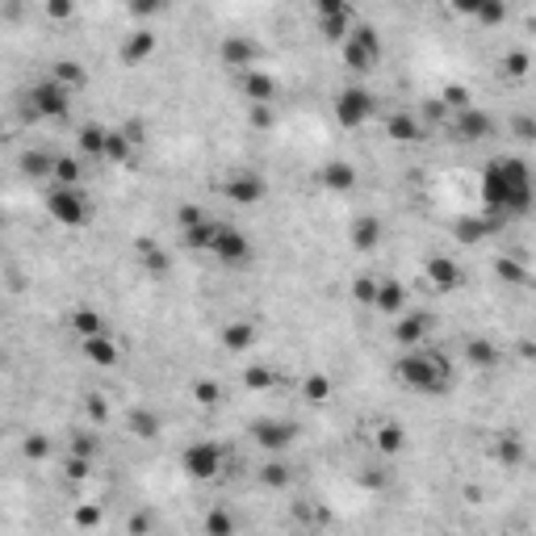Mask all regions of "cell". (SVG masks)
Wrapping results in <instances>:
<instances>
[{
	"mask_svg": "<svg viewBox=\"0 0 536 536\" xmlns=\"http://www.w3.org/2000/svg\"><path fill=\"white\" fill-rule=\"evenodd\" d=\"M536 202V176L532 164L520 156H494L482 168V214L490 218H520Z\"/></svg>",
	"mask_w": 536,
	"mask_h": 536,
	"instance_id": "obj_1",
	"label": "cell"
},
{
	"mask_svg": "<svg viewBox=\"0 0 536 536\" xmlns=\"http://www.w3.org/2000/svg\"><path fill=\"white\" fill-rule=\"evenodd\" d=\"M394 378L415 390V394H448L453 386V361L440 348H419V352H402L394 361Z\"/></svg>",
	"mask_w": 536,
	"mask_h": 536,
	"instance_id": "obj_2",
	"label": "cell"
},
{
	"mask_svg": "<svg viewBox=\"0 0 536 536\" xmlns=\"http://www.w3.org/2000/svg\"><path fill=\"white\" fill-rule=\"evenodd\" d=\"M335 126L340 130H361L373 122V113H378V96L369 93L364 84H348V88H340L335 93Z\"/></svg>",
	"mask_w": 536,
	"mask_h": 536,
	"instance_id": "obj_3",
	"label": "cell"
},
{
	"mask_svg": "<svg viewBox=\"0 0 536 536\" xmlns=\"http://www.w3.org/2000/svg\"><path fill=\"white\" fill-rule=\"evenodd\" d=\"M72 88H64L55 76H42L30 84V93H26V105H30L34 118H47V122H59L72 113Z\"/></svg>",
	"mask_w": 536,
	"mask_h": 536,
	"instance_id": "obj_4",
	"label": "cell"
},
{
	"mask_svg": "<svg viewBox=\"0 0 536 536\" xmlns=\"http://www.w3.org/2000/svg\"><path fill=\"white\" fill-rule=\"evenodd\" d=\"M47 214L59 226H67V231H80L84 222L93 218V205H88V193L84 189H64V185H55V189L47 193Z\"/></svg>",
	"mask_w": 536,
	"mask_h": 536,
	"instance_id": "obj_5",
	"label": "cell"
},
{
	"mask_svg": "<svg viewBox=\"0 0 536 536\" xmlns=\"http://www.w3.org/2000/svg\"><path fill=\"white\" fill-rule=\"evenodd\" d=\"M180 470L189 473L193 482H214V478L226 470V453H222V444H214V440H193V444H185V453H180Z\"/></svg>",
	"mask_w": 536,
	"mask_h": 536,
	"instance_id": "obj_6",
	"label": "cell"
},
{
	"mask_svg": "<svg viewBox=\"0 0 536 536\" xmlns=\"http://www.w3.org/2000/svg\"><path fill=\"white\" fill-rule=\"evenodd\" d=\"M210 256L226 268H248L252 264V239L243 235L239 226H226V222H222V231H218V239H214V252Z\"/></svg>",
	"mask_w": 536,
	"mask_h": 536,
	"instance_id": "obj_7",
	"label": "cell"
},
{
	"mask_svg": "<svg viewBox=\"0 0 536 536\" xmlns=\"http://www.w3.org/2000/svg\"><path fill=\"white\" fill-rule=\"evenodd\" d=\"M218 55H222V64L226 67H235L239 76L243 72H256V64H260V42L256 38H248V34H226L222 38V47H218Z\"/></svg>",
	"mask_w": 536,
	"mask_h": 536,
	"instance_id": "obj_8",
	"label": "cell"
},
{
	"mask_svg": "<svg viewBox=\"0 0 536 536\" xmlns=\"http://www.w3.org/2000/svg\"><path fill=\"white\" fill-rule=\"evenodd\" d=\"M252 440L264 448V453H281L298 440V424L294 419H256L252 424Z\"/></svg>",
	"mask_w": 536,
	"mask_h": 536,
	"instance_id": "obj_9",
	"label": "cell"
},
{
	"mask_svg": "<svg viewBox=\"0 0 536 536\" xmlns=\"http://www.w3.org/2000/svg\"><path fill=\"white\" fill-rule=\"evenodd\" d=\"M494 130H499V122H494L482 105H470V110L453 113V134H457L461 142H486Z\"/></svg>",
	"mask_w": 536,
	"mask_h": 536,
	"instance_id": "obj_10",
	"label": "cell"
},
{
	"mask_svg": "<svg viewBox=\"0 0 536 536\" xmlns=\"http://www.w3.org/2000/svg\"><path fill=\"white\" fill-rule=\"evenodd\" d=\"M222 193H226V202H235V205H260L268 193V180L260 172H235L222 185Z\"/></svg>",
	"mask_w": 536,
	"mask_h": 536,
	"instance_id": "obj_11",
	"label": "cell"
},
{
	"mask_svg": "<svg viewBox=\"0 0 536 536\" xmlns=\"http://www.w3.org/2000/svg\"><path fill=\"white\" fill-rule=\"evenodd\" d=\"M424 277L432 281L436 294H453V289L465 281V272H461V264L453 260V256H432V260L424 264Z\"/></svg>",
	"mask_w": 536,
	"mask_h": 536,
	"instance_id": "obj_12",
	"label": "cell"
},
{
	"mask_svg": "<svg viewBox=\"0 0 536 536\" xmlns=\"http://www.w3.org/2000/svg\"><path fill=\"white\" fill-rule=\"evenodd\" d=\"M427 335H432V318L427 315H398L394 323V344L407 348V352H419L427 344Z\"/></svg>",
	"mask_w": 536,
	"mask_h": 536,
	"instance_id": "obj_13",
	"label": "cell"
},
{
	"mask_svg": "<svg viewBox=\"0 0 536 536\" xmlns=\"http://www.w3.org/2000/svg\"><path fill=\"white\" fill-rule=\"evenodd\" d=\"M239 88L248 96V105H272V101H277V80H272V72H264V67L243 72V76H239Z\"/></svg>",
	"mask_w": 536,
	"mask_h": 536,
	"instance_id": "obj_14",
	"label": "cell"
},
{
	"mask_svg": "<svg viewBox=\"0 0 536 536\" xmlns=\"http://www.w3.org/2000/svg\"><path fill=\"white\" fill-rule=\"evenodd\" d=\"M499 361H503V352H499L494 340H486V335H470V340H465V364H470V369L490 373V369H499Z\"/></svg>",
	"mask_w": 536,
	"mask_h": 536,
	"instance_id": "obj_15",
	"label": "cell"
},
{
	"mask_svg": "<svg viewBox=\"0 0 536 536\" xmlns=\"http://www.w3.org/2000/svg\"><path fill=\"white\" fill-rule=\"evenodd\" d=\"M386 134L394 142H424L427 139V126L419 122V113H410V110H398V113H390V122H386Z\"/></svg>",
	"mask_w": 536,
	"mask_h": 536,
	"instance_id": "obj_16",
	"label": "cell"
},
{
	"mask_svg": "<svg viewBox=\"0 0 536 536\" xmlns=\"http://www.w3.org/2000/svg\"><path fill=\"white\" fill-rule=\"evenodd\" d=\"M348 235H352V248H356V252H378L381 248V218L378 214H356L352 226H348Z\"/></svg>",
	"mask_w": 536,
	"mask_h": 536,
	"instance_id": "obj_17",
	"label": "cell"
},
{
	"mask_svg": "<svg viewBox=\"0 0 536 536\" xmlns=\"http://www.w3.org/2000/svg\"><path fill=\"white\" fill-rule=\"evenodd\" d=\"M67 327H72V335H80V344H84V340H96V335H110L105 315L93 310V306H76V310L67 315Z\"/></svg>",
	"mask_w": 536,
	"mask_h": 536,
	"instance_id": "obj_18",
	"label": "cell"
},
{
	"mask_svg": "<svg viewBox=\"0 0 536 536\" xmlns=\"http://www.w3.org/2000/svg\"><path fill=\"white\" fill-rule=\"evenodd\" d=\"M126 427H130V436H139V440H147V444L164 436V419H159L151 407H130Z\"/></svg>",
	"mask_w": 536,
	"mask_h": 536,
	"instance_id": "obj_19",
	"label": "cell"
},
{
	"mask_svg": "<svg viewBox=\"0 0 536 536\" xmlns=\"http://www.w3.org/2000/svg\"><path fill=\"white\" fill-rule=\"evenodd\" d=\"M84 356L96 364V369H113V364L122 361V348H118V340L113 335H96V340H84Z\"/></svg>",
	"mask_w": 536,
	"mask_h": 536,
	"instance_id": "obj_20",
	"label": "cell"
},
{
	"mask_svg": "<svg viewBox=\"0 0 536 536\" xmlns=\"http://www.w3.org/2000/svg\"><path fill=\"white\" fill-rule=\"evenodd\" d=\"M323 189L332 193H352L356 189V168L348 164V159H332V164H323Z\"/></svg>",
	"mask_w": 536,
	"mask_h": 536,
	"instance_id": "obj_21",
	"label": "cell"
},
{
	"mask_svg": "<svg viewBox=\"0 0 536 536\" xmlns=\"http://www.w3.org/2000/svg\"><path fill=\"white\" fill-rule=\"evenodd\" d=\"M151 55H156V34L139 30V34H130L126 42H122V64H126V67H139V64H147Z\"/></svg>",
	"mask_w": 536,
	"mask_h": 536,
	"instance_id": "obj_22",
	"label": "cell"
},
{
	"mask_svg": "<svg viewBox=\"0 0 536 536\" xmlns=\"http://www.w3.org/2000/svg\"><path fill=\"white\" fill-rule=\"evenodd\" d=\"M524 457H528V448H524V440L516 432H503V436L494 440V461H499L503 470H520Z\"/></svg>",
	"mask_w": 536,
	"mask_h": 536,
	"instance_id": "obj_23",
	"label": "cell"
},
{
	"mask_svg": "<svg viewBox=\"0 0 536 536\" xmlns=\"http://www.w3.org/2000/svg\"><path fill=\"white\" fill-rule=\"evenodd\" d=\"M134 159V139L126 134V126H110V139H105V156L101 164H130Z\"/></svg>",
	"mask_w": 536,
	"mask_h": 536,
	"instance_id": "obj_24",
	"label": "cell"
},
{
	"mask_svg": "<svg viewBox=\"0 0 536 536\" xmlns=\"http://www.w3.org/2000/svg\"><path fill=\"white\" fill-rule=\"evenodd\" d=\"M499 226H503L499 218H490V214H478V218H461L457 226H453V231H457L461 243H482V239L494 235Z\"/></svg>",
	"mask_w": 536,
	"mask_h": 536,
	"instance_id": "obj_25",
	"label": "cell"
},
{
	"mask_svg": "<svg viewBox=\"0 0 536 536\" xmlns=\"http://www.w3.org/2000/svg\"><path fill=\"white\" fill-rule=\"evenodd\" d=\"M239 532V520L231 507H210L202 516V536H235Z\"/></svg>",
	"mask_w": 536,
	"mask_h": 536,
	"instance_id": "obj_26",
	"label": "cell"
},
{
	"mask_svg": "<svg viewBox=\"0 0 536 536\" xmlns=\"http://www.w3.org/2000/svg\"><path fill=\"white\" fill-rule=\"evenodd\" d=\"M340 55H344V67L348 72H373V67L381 64V55H373V50L369 47H361V42H356V38H348L344 47H340Z\"/></svg>",
	"mask_w": 536,
	"mask_h": 536,
	"instance_id": "obj_27",
	"label": "cell"
},
{
	"mask_svg": "<svg viewBox=\"0 0 536 536\" xmlns=\"http://www.w3.org/2000/svg\"><path fill=\"white\" fill-rule=\"evenodd\" d=\"M105 139H110V126H101V122H84V126L76 130L80 151H84V156H93V159L105 156Z\"/></svg>",
	"mask_w": 536,
	"mask_h": 536,
	"instance_id": "obj_28",
	"label": "cell"
},
{
	"mask_svg": "<svg viewBox=\"0 0 536 536\" xmlns=\"http://www.w3.org/2000/svg\"><path fill=\"white\" fill-rule=\"evenodd\" d=\"M402 306H407V289H402V281L386 277V281H381V294H378V306H373V310H381V315H407Z\"/></svg>",
	"mask_w": 536,
	"mask_h": 536,
	"instance_id": "obj_29",
	"label": "cell"
},
{
	"mask_svg": "<svg viewBox=\"0 0 536 536\" xmlns=\"http://www.w3.org/2000/svg\"><path fill=\"white\" fill-rule=\"evenodd\" d=\"M332 394H335V381L327 378V373H306V378H302V402L323 407Z\"/></svg>",
	"mask_w": 536,
	"mask_h": 536,
	"instance_id": "obj_30",
	"label": "cell"
},
{
	"mask_svg": "<svg viewBox=\"0 0 536 536\" xmlns=\"http://www.w3.org/2000/svg\"><path fill=\"white\" fill-rule=\"evenodd\" d=\"M373 444H378V453H386V457H398V453L407 448V427L402 424H381L378 432H373Z\"/></svg>",
	"mask_w": 536,
	"mask_h": 536,
	"instance_id": "obj_31",
	"label": "cell"
},
{
	"mask_svg": "<svg viewBox=\"0 0 536 536\" xmlns=\"http://www.w3.org/2000/svg\"><path fill=\"white\" fill-rule=\"evenodd\" d=\"M499 72H503L507 80H528V76H532V55H528L524 47L503 50V59H499Z\"/></svg>",
	"mask_w": 536,
	"mask_h": 536,
	"instance_id": "obj_32",
	"label": "cell"
},
{
	"mask_svg": "<svg viewBox=\"0 0 536 536\" xmlns=\"http://www.w3.org/2000/svg\"><path fill=\"white\" fill-rule=\"evenodd\" d=\"M218 231H222V222L205 218L202 226L185 231V248H189V252H214V239H218Z\"/></svg>",
	"mask_w": 536,
	"mask_h": 536,
	"instance_id": "obj_33",
	"label": "cell"
},
{
	"mask_svg": "<svg viewBox=\"0 0 536 536\" xmlns=\"http://www.w3.org/2000/svg\"><path fill=\"white\" fill-rule=\"evenodd\" d=\"M256 344V327L252 323H226L222 327V348H231V352H248Z\"/></svg>",
	"mask_w": 536,
	"mask_h": 536,
	"instance_id": "obj_34",
	"label": "cell"
},
{
	"mask_svg": "<svg viewBox=\"0 0 536 536\" xmlns=\"http://www.w3.org/2000/svg\"><path fill=\"white\" fill-rule=\"evenodd\" d=\"M50 76L59 80L64 88H72V93H80V88H84V80H88V72L80 67V59H59V64L50 67Z\"/></svg>",
	"mask_w": 536,
	"mask_h": 536,
	"instance_id": "obj_35",
	"label": "cell"
},
{
	"mask_svg": "<svg viewBox=\"0 0 536 536\" xmlns=\"http://www.w3.org/2000/svg\"><path fill=\"white\" fill-rule=\"evenodd\" d=\"M80 180H84V164L76 156H59L55 159V185H64V189H80Z\"/></svg>",
	"mask_w": 536,
	"mask_h": 536,
	"instance_id": "obj_36",
	"label": "cell"
},
{
	"mask_svg": "<svg viewBox=\"0 0 536 536\" xmlns=\"http://www.w3.org/2000/svg\"><path fill=\"white\" fill-rule=\"evenodd\" d=\"M55 159H59V156H50V151H26V156H21V172L34 176V180L55 176Z\"/></svg>",
	"mask_w": 536,
	"mask_h": 536,
	"instance_id": "obj_37",
	"label": "cell"
},
{
	"mask_svg": "<svg viewBox=\"0 0 536 536\" xmlns=\"http://www.w3.org/2000/svg\"><path fill=\"white\" fill-rule=\"evenodd\" d=\"M256 478H260V486H268V490H285L289 482H294V473H289V465H285V461H264Z\"/></svg>",
	"mask_w": 536,
	"mask_h": 536,
	"instance_id": "obj_38",
	"label": "cell"
},
{
	"mask_svg": "<svg viewBox=\"0 0 536 536\" xmlns=\"http://www.w3.org/2000/svg\"><path fill=\"white\" fill-rule=\"evenodd\" d=\"M243 386L252 390V394H264L277 386V369H268V364H248L243 369Z\"/></svg>",
	"mask_w": 536,
	"mask_h": 536,
	"instance_id": "obj_39",
	"label": "cell"
},
{
	"mask_svg": "<svg viewBox=\"0 0 536 536\" xmlns=\"http://www.w3.org/2000/svg\"><path fill=\"white\" fill-rule=\"evenodd\" d=\"M494 277L507 285H528V268H524V260H516V256H499V260H494Z\"/></svg>",
	"mask_w": 536,
	"mask_h": 536,
	"instance_id": "obj_40",
	"label": "cell"
},
{
	"mask_svg": "<svg viewBox=\"0 0 536 536\" xmlns=\"http://www.w3.org/2000/svg\"><path fill=\"white\" fill-rule=\"evenodd\" d=\"M378 294H381V281L369 277V272H361V277L352 281V302H356V306H378Z\"/></svg>",
	"mask_w": 536,
	"mask_h": 536,
	"instance_id": "obj_41",
	"label": "cell"
},
{
	"mask_svg": "<svg viewBox=\"0 0 536 536\" xmlns=\"http://www.w3.org/2000/svg\"><path fill=\"white\" fill-rule=\"evenodd\" d=\"M101 520H105L101 503H80L76 511H72V524H76L80 532H93V528H101Z\"/></svg>",
	"mask_w": 536,
	"mask_h": 536,
	"instance_id": "obj_42",
	"label": "cell"
},
{
	"mask_svg": "<svg viewBox=\"0 0 536 536\" xmlns=\"http://www.w3.org/2000/svg\"><path fill=\"white\" fill-rule=\"evenodd\" d=\"M440 101H444V105H448L453 113H461V110H470V105H473V93L465 88V84H444V88H440Z\"/></svg>",
	"mask_w": 536,
	"mask_h": 536,
	"instance_id": "obj_43",
	"label": "cell"
},
{
	"mask_svg": "<svg viewBox=\"0 0 536 536\" xmlns=\"http://www.w3.org/2000/svg\"><path fill=\"white\" fill-rule=\"evenodd\" d=\"M142 264H147V272L164 277V272L172 268V260H168V252H164V248H156V243H142Z\"/></svg>",
	"mask_w": 536,
	"mask_h": 536,
	"instance_id": "obj_44",
	"label": "cell"
},
{
	"mask_svg": "<svg viewBox=\"0 0 536 536\" xmlns=\"http://www.w3.org/2000/svg\"><path fill=\"white\" fill-rule=\"evenodd\" d=\"M193 398H197L202 407H218V402H222V386H218V381H210V378H197V381H193Z\"/></svg>",
	"mask_w": 536,
	"mask_h": 536,
	"instance_id": "obj_45",
	"label": "cell"
},
{
	"mask_svg": "<svg viewBox=\"0 0 536 536\" xmlns=\"http://www.w3.org/2000/svg\"><path fill=\"white\" fill-rule=\"evenodd\" d=\"M507 130H511L520 142H536V118L532 113H516V118L507 122Z\"/></svg>",
	"mask_w": 536,
	"mask_h": 536,
	"instance_id": "obj_46",
	"label": "cell"
},
{
	"mask_svg": "<svg viewBox=\"0 0 536 536\" xmlns=\"http://www.w3.org/2000/svg\"><path fill=\"white\" fill-rule=\"evenodd\" d=\"M21 453H26L30 461H47L50 457V440L42 436V432H34V436H26V440H21Z\"/></svg>",
	"mask_w": 536,
	"mask_h": 536,
	"instance_id": "obj_47",
	"label": "cell"
},
{
	"mask_svg": "<svg viewBox=\"0 0 536 536\" xmlns=\"http://www.w3.org/2000/svg\"><path fill=\"white\" fill-rule=\"evenodd\" d=\"M478 21H482V26H503L507 21V4H494V0H482V4H478Z\"/></svg>",
	"mask_w": 536,
	"mask_h": 536,
	"instance_id": "obj_48",
	"label": "cell"
},
{
	"mask_svg": "<svg viewBox=\"0 0 536 536\" xmlns=\"http://www.w3.org/2000/svg\"><path fill=\"white\" fill-rule=\"evenodd\" d=\"M176 222H180V235H185V231H193V226H202L205 222V210L202 205H193V202H185L180 210H176Z\"/></svg>",
	"mask_w": 536,
	"mask_h": 536,
	"instance_id": "obj_49",
	"label": "cell"
},
{
	"mask_svg": "<svg viewBox=\"0 0 536 536\" xmlns=\"http://www.w3.org/2000/svg\"><path fill=\"white\" fill-rule=\"evenodd\" d=\"M64 473L72 478V482H84L88 473H93V461L88 457H76V453H67V461H64Z\"/></svg>",
	"mask_w": 536,
	"mask_h": 536,
	"instance_id": "obj_50",
	"label": "cell"
},
{
	"mask_svg": "<svg viewBox=\"0 0 536 536\" xmlns=\"http://www.w3.org/2000/svg\"><path fill=\"white\" fill-rule=\"evenodd\" d=\"M248 122H252V130H272L277 126V110H272V105H252Z\"/></svg>",
	"mask_w": 536,
	"mask_h": 536,
	"instance_id": "obj_51",
	"label": "cell"
},
{
	"mask_svg": "<svg viewBox=\"0 0 536 536\" xmlns=\"http://www.w3.org/2000/svg\"><path fill=\"white\" fill-rule=\"evenodd\" d=\"M126 532L130 536H151V532H156V520H151L147 511H134V516L126 520Z\"/></svg>",
	"mask_w": 536,
	"mask_h": 536,
	"instance_id": "obj_52",
	"label": "cell"
},
{
	"mask_svg": "<svg viewBox=\"0 0 536 536\" xmlns=\"http://www.w3.org/2000/svg\"><path fill=\"white\" fill-rule=\"evenodd\" d=\"M84 410H88V419H93V424H105V419H110V402H105L101 394L84 398Z\"/></svg>",
	"mask_w": 536,
	"mask_h": 536,
	"instance_id": "obj_53",
	"label": "cell"
},
{
	"mask_svg": "<svg viewBox=\"0 0 536 536\" xmlns=\"http://www.w3.org/2000/svg\"><path fill=\"white\" fill-rule=\"evenodd\" d=\"M72 453H76V457H88V461H93L96 453H101V440H93L88 432H80L76 440H72Z\"/></svg>",
	"mask_w": 536,
	"mask_h": 536,
	"instance_id": "obj_54",
	"label": "cell"
},
{
	"mask_svg": "<svg viewBox=\"0 0 536 536\" xmlns=\"http://www.w3.org/2000/svg\"><path fill=\"white\" fill-rule=\"evenodd\" d=\"M72 13H76V4H72V0H50V4H47V17H55V21H67Z\"/></svg>",
	"mask_w": 536,
	"mask_h": 536,
	"instance_id": "obj_55",
	"label": "cell"
},
{
	"mask_svg": "<svg viewBox=\"0 0 536 536\" xmlns=\"http://www.w3.org/2000/svg\"><path fill=\"white\" fill-rule=\"evenodd\" d=\"M361 486H364V490H381V486H386V473L364 470V473H361Z\"/></svg>",
	"mask_w": 536,
	"mask_h": 536,
	"instance_id": "obj_56",
	"label": "cell"
}]
</instances>
